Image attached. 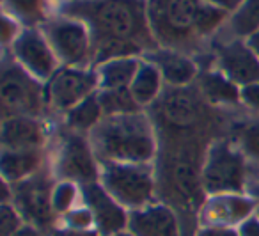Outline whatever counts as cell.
Listing matches in <instances>:
<instances>
[{
    "mask_svg": "<svg viewBox=\"0 0 259 236\" xmlns=\"http://www.w3.org/2000/svg\"><path fill=\"white\" fill-rule=\"evenodd\" d=\"M227 18H229V13L213 8L204 2L201 8V15H199V36H201V40L211 36Z\"/></svg>",
    "mask_w": 259,
    "mask_h": 236,
    "instance_id": "obj_27",
    "label": "cell"
},
{
    "mask_svg": "<svg viewBox=\"0 0 259 236\" xmlns=\"http://www.w3.org/2000/svg\"><path fill=\"white\" fill-rule=\"evenodd\" d=\"M76 185L73 181H62L52 192V206H54L55 213L66 215L68 211L73 210V204L76 201Z\"/></svg>",
    "mask_w": 259,
    "mask_h": 236,
    "instance_id": "obj_28",
    "label": "cell"
},
{
    "mask_svg": "<svg viewBox=\"0 0 259 236\" xmlns=\"http://www.w3.org/2000/svg\"><path fill=\"white\" fill-rule=\"evenodd\" d=\"M52 192L47 179L30 178L25 181H20L16 188L13 186V199L18 204V211H22L23 217L30 222L43 227L52 220L54 206H52Z\"/></svg>",
    "mask_w": 259,
    "mask_h": 236,
    "instance_id": "obj_14",
    "label": "cell"
},
{
    "mask_svg": "<svg viewBox=\"0 0 259 236\" xmlns=\"http://www.w3.org/2000/svg\"><path fill=\"white\" fill-rule=\"evenodd\" d=\"M101 108H103L105 117L110 115H122V114H135L141 112V105L134 98L130 87L121 89H100L98 91Z\"/></svg>",
    "mask_w": 259,
    "mask_h": 236,
    "instance_id": "obj_26",
    "label": "cell"
},
{
    "mask_svg": "<svg viewBox=\"0 0 259 236\" xmlns=\"http://www.w3.org/2000/svg\"><path fill=\"white\" fill-rule=\"evenodd\" d=\"M238 144L245 154L259 160V119L241 126L238 132Z\"/></svg>",
    "mask_w": 259,
    "mask_h": 236,
    "instance_id": "obj_29",
    "label": "cell"
},
{
    "mask_svg": "<svg viewBox=\"0 0 259 236\" xmlns=\"http://www.w3.org/2000/svg\"><path fill=\"white\" fill-rule=\"evenodd\" d=\"M0 34H2V43L4 45H13L18 36L22 34L20 30V25L13 16H9L8 13H4L2 16V29H0Z\"/></svg>",
    "mask_w": 259,
    "mask_h": 236,
    "instance_id": "obj_32",
    "label": "cell"
},
{
    "mask_svg": "<svg viewBox=\"0 0 259 236\" xmlns=\"http://www.w3.org/2000/svg\"><path fill=\"white\" fill-rule=\"evenodd\" d=\"M93 146L83 139L80 133L73 132L62 139L61 149L55 162V174H59L66 181L82 183L83 186L89 183H96L98 167L94 160Z\"/></svg>",
    "mask_w": 259,
    "mask_h": 236,
    "instance_id": "obj_10",
    "label": "cell"
},
{
    "mask_svg": "<svg viewBox=\"0 0 259 236\" xmlns=\"http://www.w3.org/2000/svg\"><path fill=\"white\" fill-rule=\"evenodd\" d=\"M247 43L250 45V48L255 52V55H257V57H259V32H257V34H254V36H252V37H248Z\"/></svg>",
    "mask_w": 259,
    "mask_h": 236,
    "instance_id": "obj_39",
    "label": "cell"
},
{
    "mask_svg": "<svg viewBox=\"0 0 259 236\" xmlns=\"http://www.w3.org/2000/svg\"><path fill=\"white\" fill-rule=\"evenodd\" d=\"M254 201H255V206H257V211H259V181L255 183V186H254Z\"/></svg>",
    "mask_w": 259,
    "mask_h": 236,
    "instance_id": "obj_40",
    "label": "cell"
},
{
    "mask_svg": "<svg viewBox=\"0 0 259 236\" xmlns=\"http://www.w3.org/2000/svg\"><path fill=\"white\" fill-rule=\"evenodd\" d=\"M197 236H240L233 227H201Z\"/></svg>",
    "mask_w": 259,
    "mask_h": 236,
    "instance_id": "obj_35",
    "label": "cell"
},
{
    "mask_svg": "<svg viewBox=\"0 0 259 236\" xmlns=\"http://www.w3.org/2000/svg\"><path fill=\"white\" fill-rule=\"evenodd\" d=\"M83 199L94 215V225L101 236H115L128 227V217L124 206L117 203L100 183H89L83 186Z\"/></svg>",
    "mask_w": 259,
    "mask_h": 236,
    "instance_id": "obj_13",
    "label": "cell"
},
{
    "mask_svg": "<svg viewBox=\"0 0 259 236\" xmlns=\"http://www.w3.org/2000/svg\"><path fill=\"white\" fill-rule=\"evenodd\" d=\"M247 178L245 153L227 142H217L208 149L202 165L201 183L209 195L238 193Z\"/></svg>",
    "mask_w": 259,
    "mask_h": 236,
    "instance_id": "obj_5",
    "label": "cell"
},
{
    "mask_svg": "<svg viewBox=\"0 0 259 236\" xmlns=\"http://www.w3.org/2000/svg\"><path fill=\"white\" fill-rule=\"evenodd\" d=\"M240 236H259V220L250 218V220L243 222L240 229Z\"/></svg>",
    "mask_w": 259,
    "mask_h": 236,
    "instance_id": "obj_37",
    "label": "cell"
},
{
    "mask_svg": "<svg viewBox=\"0 0 259 236\" xmlns=\"http://www.w3.org/2000/svg\"><path fill=\"white\" fill-rule=\"evenodd\" d=\"M0 89H2V110L6 117H16V115L37 117L45 108L47 91L39 86V80L29 75L18 62L4 64Z\"/></svg>",
    "mask_w": 259,
    "mask_h": 236,
    "instance_id": "obj_7",
    "label": "cell"
},
{
    "mask_svg": "<svg viewBox=\"0 0 259 236\" xmlns=\"http://www.w3.org/2000/svg\"><path fill=\"white\" fill-rule=\"evenodd\" d=\"M22 227L23 225L20 211L9 203L2 204V211H0V232H2V236H13Z\"/></svg>",
    "mask_w": 259,
    "mask_h": 236,
    "instance_id": "obj_30",
    "label": "cell"
},
{
    "mask_svg": "<svg viewBox=\"0 0 259 236\" xmlns=\"http://www.w3.org/2000/svg\"><path fill=\"white\" fill-rule=\"evenodd\" d=\"M59 15L78 20L89 29L96 66L160 48L149 25L148 0H64Z\"/></svg>",
    "mask_w": 259,
    "mask_h": 236,
    "instance_id": "obj_1",
    "label": "cell"
},
{
    "mask_svg": "<svg viewBox=\"0 0 259 236\" xmlns=\"http://www.w3.org/2000/svg\"><path fill=\"white\" fill-rule=\"evenodd\" d=\"M141 59L137 57H117L96 66L100 89H121L130 87L141 68Z\"/></svg>",
    "mask_w": 259,
    "mask_h": 236,
    "instance_id": "obj_18",
    "label": "cell"
},
{
    "mask_svg": "<svg viewBox=\"0 0 259 236\" xmlns=\"http://www.w3.org/2000/svg\"><path fill=\"white\" fill-rule=\"evenodd\" d=\"M227 29L236 40L252 37L259 32V0H243L227 18Z\"/></svg>",
    "mask_w": 259,
    "mask_h": 236,
    "instance_id": "obj_24",
    "label": "cell"
},
{
    "mask_svg": "<svg viewBox=\"0 0 259 236\" xmlns=\"http://www.w3.org/2000/svg\"><path fill=\"white\" fill-rule=\"evenodd\" d=\"M41 32L50 43L59 62L73 68H87L93 62V40L82 22L57 15L41 25Z\"/></svg>",
    "mask_w": 259,
    "mask_h": 236,
    "instance_id": "obj_6",
    "label": "cell"
},
{
    "mask_svg": "<svg viewBox=\"0 0 259 236\" xmlns=\"http://www.w3.org/2000/svg\"><path fill=\"white\" fill-rule=\"evenodd\" d=\"M41 165V149L2 151V176L9 183L25 181Z\"/></svg>",
    "mask_w": 259,
    "mask_h": 236,
    "instance_id": "obj_19",
    "label": "cell"
},
{
    "mask_svg": "<svg viewBox=\"0 0 259 236\" xmlns=\"http://www.w3.org/2000/svg\"><path fill=\"white\" fill-rule=\"evenodd\" d=\"M219 68L236 86H250L259 82V57L248 43L231 40L217 47Z\"/></svg>",
    "mask_w": 259,
    "mask_h": 236,
    "instance_id": "obj_11",
    "label": "cell"
},
{
    "mask_svg": "<svg viewBox=\"0 0 259 236\" xmlns=\"http://www.w3.org/2000/svg\"><path fill=\"white\" fill-rule=\"evenodd\" d=\"M241 101L252 110H259V82L241 87Z\"/></svg>",
    "mask_w": 259,
    "mask_h": 236,
    "instance_id": "obj_33",
    "label": "cell"
},
{
    "mask_svg": "<svg viewBox=\"0 0 259 236\" xmlns=\"http://www.w3.org/2000/svg\"><path fill=\"white\" fill-rule=\"evenodd\" d=\"M66 227L69 229H80V231H87L91 225L94 224V215L89 208H75V210L68 211L64 215Z\"/></svg>",
    "mask_w": 259,
    "mask_h": 236,
    "instance_id": "obj_31",
    "label": "cell"
},
{
    "mask_svg": "<svg viewBox=\"0 0 259 236\" xmlns=\"http://www.w3.org/2000/svg\"><path fill=\"white\" fill-rule=\"evenodd\" d=\"M128 232L132 236H180V224L170 208L149 204L130 213Z\"/></svg>",
    "mask_w": 259,
    "mask_h": 236,
    "instance_id": "obj_15",
    "label": "cell"
},
{
    "mask_svg": "<svg viewBox=\"0 0 259 236\" xmlns=\"http://www.w3.org/2000/svg\"><path fill=\"white\" fill-rule=\"evenodd\" d=\"M202 0H148V16L160 48L185 52L194 48L199 36Z\"/></svg>",
    "mask_w": 259,
    "mask_h": 236,
    "instance_id": "obj_3",
    "label": "cell"
},
{
    "mask_svg": "<svg viewBox=\"0 0 259 236\" xmlns=\"http://www.w3.org/2000/svg\"><path fill=\"white\" fill-rule=\"evenodd\" d=\"M201 89L204 96L213 103H227L233 105L241 101V87L231 82L222 71L206 73L201 78Z\"/></svg>",
    "mask_w": 259,
    "mask_h": 236,
    "instance_id": "obj_23",
    "label": "cell"
},
{
    "mask_svg": "<svg viewBox=\"0 0 259 236\" xmlns=\"http://www.w3.org/2000/svg\"><path fill=\"white\" fill-rule=\"evenodd\" d=\"M13 236H43V234H41L39 229L34 227V225H23V227L18 229Z\"/></svg>",
    "mask_w": 259,
    "mask_h": 236,
    "instance_id": "obj_38",
    "label": "cell"
},
{
    "mask_svg": "<svg viewBox=\"0 0 259 236\" xmlns=\"http://www.w3.org/2000/svg\"><path fill=\"white\" fill-rule=\"evenodd\" d=\"M202 2L213 6V8L222 9V11H226V13H229V15H231V13H234L238 8H240L243 0H202Z\"/></svg>",
    "mask_w": 259,
    "mask_h": 236,
    "instance_id": "obj_34",
    "label": "cell"
},
{
    "mask_svg": "<svg viewBox=\"0 0 259 236\" xmlns=\"http://www.w3.org/2000/svg\"><path fill=\"white\" fill-rule=\"evenodd\" d=\"M48 4L50 0H4L6 13L18 23L29 27L43 25L48 18Z\"/></svg>",
    "mask_w": 259,
    "mask_h": 236,
    "instance_id": "obj_25",
    "label": "cell"
},
{
    "mask_svg": "<svg viewBox=\"0 0 259 236\" xmlns=\"http://www.w3.org/2000/svg\"><path fill=\"white\" fill-rule=\"evenodd\" d=\"M115 236H132V234H130V232H124V231H122V232H119V234H115Z\"/></svg>",
    "mask_w": 259,
    "mask_h": 236,
    "instance_id": "obj_41",
    "label": "cell"
},
{
    "mask_svg": "<svg viewBox=\"0 0 259 236\" xmlns=\"http://www.w3.org/2000/svg\"><path fill=\"white\" fill-rule=\"evenodd\" d=\"M146 61L153 62L162 73L163 82L174 87H183L190 84L197 75V66L188 55L183 52L169 50V48H158L151 54L144 55Z\"/></svg>",
    "mask_w": 259,
    "mask_h": 236,
    "instance_id": "obj_17",
    "label": "cell"
},
{
    "mask_svg": "<svg viewBox=\"0 0 259 236\" xmlns=\"http://www.w3.org/2000/svg\"><path fill=\"white\" fill-rule=\"evenodd\" d=\"M103 117H105V114H103V108H101L98 93L91 94L82 103H78L75 108L66 112L68 126L75 130L76 133H80V132L91 133L101 121H103Z\"/></svg>",
    "mask_w": 259,
    "mask_h": 236,
    "instance_id": "obj_22",
    "label": "cell"
},
{
    "mask_svg": "<svg viewBox=\"0 0 259 236\" xmlns=\"http://www.w3.org/2000/svg\"><path fill=\"white\" fill-rule=\"evenodd\" d=\"M255 201L240 193H219L204 203L199 213L202 227H233L243 224L254 211Z\"/></svg>",
    "mask_w": 259,
    "mask_h": 236,
    "instance_id": "obj_12",
    "label": "cell"
},
{
    "mask_svg": "<svg viewBox=\"0 0 259 236\" xmlns=\"http://www.w3.org/2000/svg\"><path fill=\"white\" fill-rule=\"evenodd\" d=\"M98 91L100 78L96 69L64 66L48 82L47 103L55 110L69 112Z\"/></svg>",
    "mask_w": 259,
    "mask_h": 236,
    "instance_id": "obj_8",
    "label": "cell"
},
{
    "mask_svg": "<svg viewBox=\"0 0 259 236\" xmlns=\"http://www.w3.org/2000/svg\"><path fill=\"white\" fill-rule=\"evenodd\" d=\"M52 236H101L100 232H94L91 229L87 231H80V229H69V227H64V229H57V231L52 232Z\"/></svg>",
    "mask_w": 259,
    "mask_h": 236,
    "instance_id": "obj_36",
    "label": "cell"
},
{
    "mask_svg": "<svg viewBox=\"0 0 259 236\" xmlns=\"http://www.w3.org/2000/svg\"><path fill=\"white\" fill-rule=\"evenodd\" d=\"M162 73L156 68L153 62L142 61L141 68H139L137 75H135L134 82L130 86V91L134 94V98L137 100V103L141 107L153 103L156 98L160 96V91H162Z\"/></svg>",
    "mask_w": 259,
    "mask_h": 236,
    "instance_id": "obj_20",
    "label": "cell"
},
{
    "mask_svg": "<svg viewBox=\"0 0 259 236\" xmlns=\"http://www.w3.org/2000/svg\"><path fill=\"white\" fill-rule=\"evenodd\" d=\"M47 139L45 125L37 117H6L2 125V146L11 151L41 149Z\"/></svg>",
    "mask_w": 259,
    "mask_h": 236,
    "instance_id": "obj_16",
    "label": "cell"
},
{
    "mask_svg": "<svg viewBox=\"0 0 259 236\" xmlns=\"http://www.w3.org/2000/svg\"><path fill=\"white\" fill-rule=\"evenodd\" d=\"M162 117L172 126H188L197 117V105L187 91H174L162 103Z\"/></svg>",
    "mask_w": 259,
    "mask_h": 236,
    "instance_id": "obj_21",
    "label": "cell"
},
{
    "mask_svg": "<svg viewBox=\"0 0 259 236\" xmlns=\"http://www.w3.org/2000/svg\"><path fill=\"white\" fill-rule=\"evenodd\" d=\"M101 185L121 206L141 210L155 195V178L148 164H101Z\"/></svg>",
    "mask_w": 259,
    "mask_h": 236,
    "instance_id": "obj_4",
    "label": "cell"
},
{
    "mask_svg": "<svg viewBox=\"0 0 259 236\" xmlns=\"http://www.w3.org/2000/svg\"><path fill=\"white\" fill-rule=\"evenodd\" d=\"M13 55L16 62L34 78L50 80L59 71V59L41 29H23L18 40L13 43Z\"/></svg>",
    "mask_w": 259,
    "mask_h": 236,
    "instance_id": "obj_9",
    "label": "cell"
},
{
    "mask_svg": "<svg viewBox=\"0 0 259 236\" xmlns=\"http://www.w3.org/2000/svg\"><path fill=\"white\" fill-rule=\"evenodd\" d=\"M89 140L101 164H149L156 153L153 126L141 112L103 117Z\"/></svg>",
    "mask_w": 259,
    "mask_h": 236,
    "instance_id": "obj_2",
    "label": "cell"
}]
</instances>
